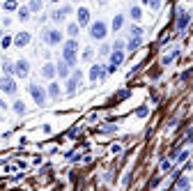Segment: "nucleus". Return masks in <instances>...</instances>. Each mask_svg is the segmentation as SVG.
Returning <instances> with one entry per match:
<instances>
[{"label":"nucleus","mask_w":193,"mask_h":191,"mask_svg":"<svg viewBox=\"0 0 193 191\" xmlns=\"http://www.w3.org/2000/svg\"><path fill=\"white\" fill-rule=\"evenodd\" d=\"M0 90L7 92V95H14V92H16V85H14L12 78H2V81H0Z\"/></svg>","instance_id":"obj_1"},{"label":"nucleus","mask_w":193,"mask_h":191,"mask_svg":"<svg viewBox=\"0 0 193 191\" xmlns=\"http://www.w3.org/2000/svg\"><path fill=\"white\" fill-rule=\"evenodd\" d=\"M104 35H106V26L101 21L94 23V26H92V37H94V39H104Z\"/></svg>","instance_id":"obj_2"},{"label":"nucleus","mask_w":193,"mask_h":191,"mask_svg":"<svg viewBox=\"0 0 193 191\" xmlns=\"http://www.w3.org/2000/svg\"><path fill=\"white\" fill-rule=\"evenodd\" d=\"M28 69H30V62L28 60H18L16 62V74L18 76H28Z\"/></svg>","instance_id":"obj_3"},{"label":"nucleus","mask_w":193,"mask_h":191,"mask_svg":"<svg viewBox=\"0 0 193 191\" xmlns=\"http://www.w3.org/2000/svg\"><path fill=\"white\" fill-rule=\"evenodd\" d=\"M30 92H32V97H35L37 104H44V92L39 90V85H30Z\"/></svg>","instance_id":"obj_4"},{"label":"nucleus","mask_w":193,"mask_h":191,"mask_svg":"<svg viewBox=\"0 0 193 191\" xmlns=\"http://www.w3.org/2000/svg\"><path fill=\"white\" fill-rule=\"evenodd\" d=\"M44 37H46L48 44H58L60 42V32H55V30H48V35H44Z\"/></svg>","instance_id":"obj_5"},{"label":"nucleus","mask_w":193,"mask_h":191,"mask_svg":"<svg viewBox=\"0 0 193 191\" xmlns=\"http://www.w3.org/2000/svg\"><path fill=\"white\" fill-rule=\"evenodd\" d=\"M78 14H80V16H78V21H80V23H88V9H80V12H78Z\"/></svg>","instance_id":"obj_6"},{"label":"nucleus","mask_w":193,"mask_h":191,"mask_svg":"<svg viewBox=\"0 0 193 191\" xmlns=\"http://www.w3.org/2000/svg\"><path fill=\"white\" fill-rule=\"evenodd\" d=\"M101 76H104V71H101V67H94V69H92V78L96 81V78H101Z\"/></svg>","instance_id":"obj_7"},{"label":"nucleus","mask_w":193,"mask_h":191,"mask_svg":"<svg viewBox=\"0 0 193 191\" xmlns=\"http://www.w3.org/2000/svg\"><path fill=\"white\" fill-rule=\"evenodd\" d=\"M28 42H30V37H28V35H18V37H16V44H18V46H21V44H28Z\"/></svg>","instance_id":"obj_8"},{"label":"nucleus","mask_w":193,"mask_h":191,"mask_svg":"<svg viewBox=\"0 0 193 191\" xmlns=\"http://www.w3.org/2000/svg\"><path fill=\"white\" fill-rule=\"evenodd\" d=\"M14 111H16V113H23V111H26L23 101H16V104H14Z\"/></svg>","instance_id":"obj_9"},{"label":"nucleus","mask_w":193,"mask_h":191,"mask_svg":"<svg viewBox=\"0 0 193 191\" xmlns=\"http://www.w3.org/2000/svg\"><path fill=\"white\" fill-rule=\"evenodd\" d=\"M69 35H71V37L78 35V26H76V23H71V26H69Z\"/></svg>","instance_id":"obj_10"},{"label":"nucleus","mask_w":193,"mask_h":191,"mask_svg":"<svg viewBox=\"0 0 193 191\" xmlns=\"http://www.w3.org/2000/svg\"><path fill=\"white\" fill-rule=\"evenodd\" d=\"M28 12H30L28 7H21V9H18V16H21V18H28V16H30Z\"/></svg>","instance_id":"obj_11"},{"label":"nucleus","mask_w":193,"mask_h":191,"mask_svg":"<svg viewBox=\"0 0 193 191\" xmlns=\"http://www.w3.org/2000/svg\"><path fill=\"white\" fill-rule=\"evenodd\" d=\"M131 16L133 18H140L143 14H140V7H131Z\"/></svg>","instance_id":"obj_12"},{"label":"nucleus","mask_w":193,"mask_h":191,"mask_svg":"<svg viewBox=\"0 0 193 191\" xmlns=\"http://www.w3.org/2000/svg\"><path fill=\"white\" fill-rule=\"evenodd\" d=\"M44 76H48V78L53 76V67H51V65H46V67H44Z\"/></svg>","instance_id":"obj_13"},{"label":"nucleus","mask_w":193,"mask_h":191,"mask_svg":"<svg viewBox=\"0 0 193 191\" xmlns=\"http://www.w3.org/2000/svg\"><path fill=\"white\" fill-rule=\"evenodd\" d=\"M30 7H32V9H39V7H42V0H32V5H30Z\"/></svg>","instance_id":"obj_14"},{"label":"nucleus","mask_w":193,"mask_h":191,"mask_svg":"<svg viewBox=\"0 0 193 191\" xmlns=\"http://www.w3.org/2000/svg\"><path fill=\"white\" fill-rule=\"evenodd\" d=\"M120 26H122V18L117 16V18H115V21H113V28H115V30H117V28H120Z\"/></svg>","instance_id":"obj_15"},{"label":"nucleus","mask_w":193,"mask_h":191,"mask_svg":"<svg viewBox=\"0 0 193 191\" xmlns=\"http://www.w3.org/2000/svg\"><path fill=\"white\" fill-rule=\"evenodd\" d=\"M83 58H85V60H90V58H92V51H90V48H85V53H83Z\"/></svg>","instance_id":"obj_16"},{"label":"nucleus","mask_w":193,"mask_h":191,"mask_svg":"<svg viewBox=\"0 0 193 191\" xmlns=\"http://www.w3.org/2000/svg\"><path fill=\"white\" fill-rule=\"evenodd\" d=\"M58 71H60V76H67V67H64V65H60V69H58Z\"/></svg>","instance_id":"obj_17"},{"label":"nucleus","mask_w":193,"mask_h":191,"mask_svg":"<svg viewBox=\"0 0 193 191\" xmlns=\"http://www.w3.org/2000/svg\"><path fill=\"white\" fill-rule=\"evenodd\" d=\"M53 2H58V0H53Z\"/></svg>","instance_id":"obj_18"}]
</instances>
